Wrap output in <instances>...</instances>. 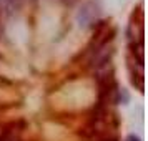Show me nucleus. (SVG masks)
<instances>
[{"label": "nucleus", "mask_w": 148, "mask_h": 141, "mask_svg": "<svg viewBox=\"0 0 148 141\" xmlns=\"http://www.w3.org/2000/svg\"><path fill=\"white\" fill-rule=\"evenodd\" d=\"M93 10H95L93 3H87V5L80 10L78 17H77V18H78V23H80V25H83V27H85V25H88V23L95 18V12H93Z\"/></svg>", "instance_id": "2"}, {"label": "nucleus", "mask_w": 148, "mask_h": 141, "mask_svg": "<svg viewBox=\"0 0 148 141\" xmlns=\"http://www.w3.org/2000/svg\"><path fill=\"white\" fill-rule=\"evenodd\" d=\"M125 141H141V138L136 136V134H128L127 138H125Z\"/></svg>", "instance_id": "4"}, {"label": "nucleus", "mask_w": 148, "mask_h": 141, "mask_svg": "<svg viewBox=\"0 0 148 141\" xmlns=\"http://www.w3.org/2000/svg\"><path fill=\"white\" fill-rule=\"evenodd\" d=\"M63 2H65V3H68V5H70V3H73L75 0H63Z\"/></svg>", "instance_id": "5"}, {"label": "nucleus", "mask_w": 148, "mask_h": 141, "mask_svg": "<svg viewBox=\"0 0 148 141\" xmlns=\"http://www.w3.org/2000/svg\"><path fill=\"white\" fill-rule=\"evenodd\" d=\"M130 57L133 58L138 65L143 67L145 63V52H143V38H136V40L130 42Z\"/></svg>", "instance_id": "1"}, {"label": "nucleus", "mask_w": 148, "mask_h": 141, "mask_svg": "<svg viewBox=\"0 0 148 141\" xmlns=\"http://www.w3.org/2000/svg\"><path fill=\"white\" fill-rule=\"evenodd\" d=\"M0 3L3 5L8 10H14V8H18L22 3V0H0Z\"/></svg>", "instance_id": "3"}, {"label": "nucleus", "mask_w": 148, "mask_h": 141, "mask_svg": "<svg viewBox=\"0 0 148 141\" xmlns=\"http://www.w3.org/2000/svg\"><path fill=\"white\" fill-rule=\"evenodd\" d=\"M105 141H116V140H115V138H112V140H105Z\"/></svg>", "instance_id": "6"}]
</instances>
